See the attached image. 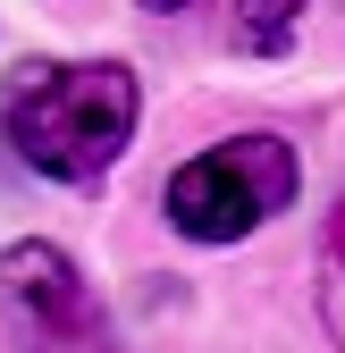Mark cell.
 <instances>
[{
    "mask_svg": "<svg viewBox=\"0 0 345 353\" xmlns=\"http://www.w3.org/2000/svg\"><path fill=\"white\" fill-rule=\"evenodd\" d=\"M144 9H177V0H144Z\"/></svg>",
    "mask_w": 345,
    "mask_h": 353,
    "instance_id": "obj_6",
    "label": "cell"
},
{
    "mask_svg": "<svg viewBox=\"0 0 345 353\" xmlns=\"http://www.w3.org/2000/svg\"><path fill=\"white\" fill-rule=\"evenodd\" d=\"M0 303L17 312L26 353H110L101 294L59 244H9L0 252Z\"/></svg>",
    "mask_w": 345,
    "mask_h": 353,
    "instance_id": "obj_3",
    "label": "cell"
},
{
    "mask_svg": "<svg viewBox=\"0 0 345 353\" xmlns=\"http://www.w3.org/2000/svg\"><path fill=\"white\" fill-rule=\"evenodd\" d=\"M295 185H304L295 143H278V135H228V143L194 152L160 185V210H168V228L194 236V244H236V236L262 228V219H278L295 202Z\"/></svg>",
    "mask_w": 345,
    "mask_h": 353,
    "instance_id": "obj_2",
    "label": "cell"
},
{
    "mask_svg": "<svg viewBox=\"0 0 345 353\" xmlns=\"http://www.w3.org/2000/svg\"><path fill=\"white\" fill-rule=\"evenodd\" d=\"M304 9L312 0H236V42L253 59H278V51H295V34H304Z\"/></svg>",
    "mask_w": 345,
    "mask_h": 353,
    "instance_id": "obj_4",
    "label": "cell"
},
{
    "mask_svg": "<svg viewBox=\"0 0 345 353\" xmlns=\"http://www.w3.org/2000/svg\"><path fill=\"white\" fill-rule=\"evenodd\" d=\"M135 68L126 59H26L0 84V143L34 176L93 194L135 143Z\"/></svg>",
    "mask_w": 345,
    "mask_h": 353,
    "instance_id": "obj_1",
    "label": "cell"
},
{
    "mask_svg": "<svg viewBox=\"0 0 345 353\" xmlns=\"http://www.w3.org/2000/svg\"><path fill=\"white\" fill-rule=\"evenodd\" d=\"M320 320L345 345V210L328 219V236H320Z\"/></svg>",
    "mask_w": 345,
    "mask_h": 353,
    "instance_id": "obj_5",
    "label": "cell"
}]
</instances>
